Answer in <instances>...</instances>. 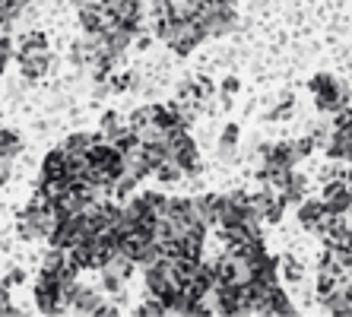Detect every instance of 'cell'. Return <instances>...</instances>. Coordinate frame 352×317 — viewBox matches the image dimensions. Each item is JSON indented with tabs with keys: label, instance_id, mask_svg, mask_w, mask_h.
<instances>
[{
	"label": "cell",
	"instance_id": "6da1fadb",
	"mask_svg": "<svg viewBox=\"0 0 352 317\" xmlns=\"http://www.w3.org/2000/svg\"><path fill=\"white\" fill-rule=\"evenodd\" d=\"M311 96H314V105L327 114H336V111H343V108H349V86L333 80V76H324V74L314 76Z\"/></svg>",
	"mask_w": 352,
	"mask_h": 317
},
{
	"label": "cell",
	"instance_id": "7a4b0ae2",
	"mask_svg": "<svg viewBox=\"0 0 352 317\" xmlns=\"http://www.w3.org/2000/svg\"><path fill=\"white\" fill-rule=\"evenodd\" d=\"M35 305H38L41 314H64L67 311L60 279L54 273H41L38 276V283H35Z\"/></svg>",
	"mask_w": 352,
	"mask_h": 317
},
{
	"label": "cell",
	"instance_id": "3957f363",
	"mask_svg": "<svg viewBox=\"0 0 352 317\" xmlns=\"http://www.w3.org/2000/svg\"><path fill=\"white\" fill-rule=\"evenodd\" d=\"M168 159H175L184 168V175H197L200 171V149H197L194 137L188 131L168 140Z\"/></svg>",
	"mask_w": 352,
	"mask_h": 317
},
{
	"label": "cell",
	"instance_id": "277c9868",
	"mask_svg": "<svg viewBox=\"0 0 352 317\" xmlns=\"http://www.w3.org/2000/svg\"><path fill=\"white\" fill-rule=\"evenodd\" d=\"M333 219V212L327 210L324 200H302L298 204V222H302L305 232H311V235H324Z\"/></svg>",
	"mask_w": 352,
	"mask_h": 317
},
{
	"label": "cell",
	"instance_id": "5b68a950",
	"mask_svg": "<svg viewBox=\"0 0 352 317\" xmlns=\"http://www.w3.org/2000/svg\"><path fill=\"white\" fill-rule=\"evenodd\" d=\"M76 19H80V25H82V32L86 35H98L102 29H108V25L115 23V17L108 13V7L102 3V0H86V3H80Z\"/></svg>",
	"mask_w": 352,
	"mask_h": 317
},
{
	"label": "cell",
	"instance_id": "8992f818",
	"mask_svg": "<svg viewBox=\"0 0 352 317\" xmlns=\"http://www.w3.org/2000/svg\"><path fill=\"white\" fill-rule=\"evenodd\" d=\"M19 64V74L25 76V80H41V76H48L51 70V51L48 48H38V51H19L16 57Z\"/></svg>",
	"mask_w": 352,
	"mask_h": 317
},
{
	"label": "cell",
	"instance_id": "52a82bcc",
	"mask_svg": "<svg viewBox=\"0 0 352 317\" xmlns=\"http://www.w3.org/2000/svg\"><path fill=\"white\" fill-rule=\"evenodd\" d=\"M320 200L327 204L330 212H349L352 210V194H349V184H346V178L324 181V194H320Z\"/></svg>",
	"mask_w": 352,
	"mask_h": 317
},
{
	"label": "cell",
	"instance_id": "ba28073f",
	"mask_svg": "<svg viewBox=\"0 0 352 317\" xmlns=\"http://www.w3.org/2000/svg\"><path fill=\"white\" fill-rule=\"evenodd\" d=\"M102 308V289H92V285H76V292L67 301V311L74 314H98Z\"/></svg>",
	"mask_w": 352,
	"mask_h": 317
},
{
	"label": "cell",
	"instance_id": "9c48e42d",
	"mask_svg": "<svg viewBox=\"0 0 352 317\" xmlns=\"http://www.w3.org/2000/svg\"><path fill=\"white\" fill-rule=\"evenodd\" d=\"M200 19H204V25H206V35H213V39L229 35L232 29H235V10H204Z\"/></svg>",
	"mask_w": 352,
	"mask_h": 317
},
{
	"label": "cell",
	"instance_id": "30bf717a",
	"mask_svg": "<svg viewBox=\"0 0 352 317\" xmlns=\"http://www.w3.org/2000/svg\"><path fill=\"white\" fill-rule=\"evenodd\" d=\"M58 178H67V153H64V146L51 149V153L41 159V181H58Z\"/></svg>",
	"mask_w": 352,
	"mask_h": 317
},
{
	"label": "cell",
	"instance_id": "8fae6325",
	"mask_svg": "<svg viewBox=\"0 0 352 317\" xmlns=\"http://www.w3.org/2000/svg\"><path fill=\"white\" fill-rule=\"evenodd\" d=\"M127 127H131V124L124 121V114H121V111H115V108H111V111H105L102 118H98V133H102V140H105V143H115V140L121 137V133L127 131Z\"/></svg>",
	"mask_w": 352,
	"mask_h": 317
},
{
	"label": "cell",
	"instance_id": "7c38bea8",
	"mask_svg": "<svg viewBox=\"0 0 352 317\" xmlns=\"http://www.w3.org/2000/svg\"><path fill=\"white\" fill-rule=\"evenodd\" d=\"M96 143H102V133L80 131V133H70V137L64 140V149H67V153H86V155H89Z\"/></svg>",
	"mask_w": 352,
	"mask_h": 317
},
{
	"label": "cell",
	"instance_id": "4fadbf2b",
	"mask_svg": "<svg viewBox=\"0 0 352 317\" xmlns=\"http://www.w3.org/2000/svg\"><path fill=\"white\" fill-rule=\"evenodd\" d=\"M23 153V137H19L16 131H0V159H10V162H13V159H16V155Z\"/></svg>",
	"mask_w": 352,
	"mask_h": 317
},
{
	"label": "cell",
	"instance_id": "5bb4252c",
	"mask_svg": "<svg viewBox=\"0 0 352 317\" xmlns=\"http://www.w3.org/2000/svg\"><path fill=\"white\" fill-rule=\"evenodd\" d=\"M194 206H197V216H200V222H204L206 228H213L216 226V194L197 197Z\"/></svg>",
	"mask_w": 352,
	"mask_h": 317
},
{
	"label": "cell",
	"instance_id": "9a60e30c",
	"mask_svg": "<svg viewBox=\"0 0 352 317\" xmlns=\"http://www.w3.org/2000/svg\"><path fill=\"white\" fill-rule=\"evenodd\" d=\"M16 48L19 51H38V48H48V35L41 32V29H29L16 39Z\"/></svg>",
	"mask_w": 352,
	"mask_h": 317
},
{
	"label": "cell",
	"instance_id": "2e32d148",
	"mask_svg": "<svg viewBox=\"0 0 352 317\" xmlns=\"http://www.w3.org/2000/svg\"><path fill=\"white\" fill-rule=\"evenodd\" d=\"M153 175H156V178L162 181V184H178V181L184 178V168H181V165L175 162V159H165V162L159 165V168L153 171Z\"/></svg>",
	"mask_w": 352,
	"mask_h": 317
},
{
	"label": "cell",
	"instance_id": "e0dca14e",
	"mask_svg": "<svg viewBox=\"0 0 352 317\" xmlns=\"http://www.w3.org/2000/svg\"><path fill=\"white\" fill-rule=\"evenodd\" d=\"M137 314L140 317H162V314H168V308H165V298L162 295H153L149 292L146 295V301L137 308Z\"/></svg>",
	"mask_w": 352,
	"mask_h": 317
},
{
	"label": "cell",
	"instance_id": "ac0fdd59",
	"mask_svg": "<svg viewBox=\"0 0 352 317\" xmlns=\"http://www.w3.org/2000/svg\"><path fill=\"white\" fill-rule=\"evenodd\" d=\"M279 267H283V276H286L289 283H302V276H305V263L298 261V257L286 254V257L279 261Z\"/></svg>",
	"mask_w": 352,
	"mask_h": 317
},
{
	"label": "cell",
	"instance_id": "d6986e66",
	"mask_svg": "<svg viewBox=\"0 0 352 317\" xmlns=\"http://www.w3.org/2000/svg\"><path fill=\"white\" fill-rule=\"evenodd\" d=\"M235 146H238V127L235 124H229V127L222 131V137H219V149H222V155H232L235 153Z\"/></svg>",
	"mask_w": 352,
	"mask_h": 317
},
{
	"label": "cell",
	"instance_id": "ffe728a7",
	"mask_svg": "<svg viewBox=\"0 0 352 317\" xmlns=\"http://www.w3.org/2000/svg\"><path fill=\"white\" fill-rule=\"evenodd\" d=\"M131 83H133V74H111L108 76V86H111V92H127L131 89Z\"/></svg>",
	"mask_w": 352,
	"mask_h": 317
},
{
	"label": "cell",
	"instance_id": "44dd1931",
	"mask_svg": "<svg viewBox=\"0 0 352 317\" xmlns=\"http://www.w3.org/2000/svg\"><path fill=\"white\" fill-rule=\"evenodd\" d=\"M10 57H13V41H10V35H0V74L7 70Z\"/></svg>",
	"mask_w": 352,
	"mask_h": 317
},
{
	"label": "cell",
	"instance_id": "7402d4cb",
	"mask_svg": "<svg viewBox=\"0 0 352 317\" xmlns=\"http://www.w3.org/2000/svg\"><path fill=\"white\" fill-rule=\"evenodd\" d=\"M10 305H13V301H10V283L7 279H0V314H3Z\"/></svg>",
	"mask_w": 352,
	"mask_h": 317
},
{
	"label": "cell",
	"instance_id": "603a6c76",
	"mask_svg": "<svg viewBox=\"0 0 352 317\" xmlns=\"http://www.w3.org/2000/svg\"><path fill=\"white\" fill-rule=\"evenodd\" d=\"M204 10H235V0H204Z\"/></svg>",
	"mask_w": 352,
	"mask_h": 317
},
{
	"label": "cell",
	"instance_id": "cb8c5ba5",
	"mask_svg": "<svg viewBox=\"0 0 352 317\" xmlns=\"http://www.w3.org/2000/svg\"><path fill=\"white\" fill-rule=\"evenodd\" d=\"M10 171H13V162H10V159H0V187L10 181Z\"/></svg>",
	"mask_w": 352,
	"mask_h": 317
},
{
	"label": "cell",
	"instance_id": "d4e9b609",
	"mask_svg": "<svg viewBox=\"0 0 352 317\" xmlns=\"http://www.w3.org/2000/svg\"><path fill=\"white\" fill-rule=\"evenodd\" d=\"M23 279H25V270H19V267H13V270H10V273H7V283H10V285L23 283Z\"/></svg>",
	"mask_w": 352,
	"mask_h": 317
}]
</instances>
